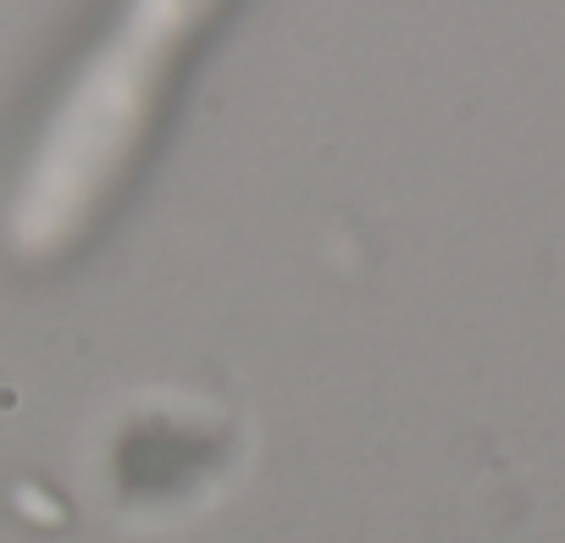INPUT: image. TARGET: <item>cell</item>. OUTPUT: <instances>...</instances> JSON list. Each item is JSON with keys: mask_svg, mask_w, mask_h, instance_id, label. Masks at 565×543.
Returning <instances> with one entry per match:
<instances>
[{"mask_svg": "<svg viewBox=\"0 0 565 543\" xmlns=\"http://www.w3.org/2000/svg\"><path fill=\"white\" fill-rule=\"evenodd\" d=\"M216 12L222 0H128L122 7L111 40L78 73V84L56 106L45 145L34 150L12 216L23 249L67 238L89 216V205L117 183L145 128L156 123L178 62Z\"/></svg>", "mask_w": 565, "mask_h": 543, "instance_id": "cell-1", "label": "cell"}]
</instances>
